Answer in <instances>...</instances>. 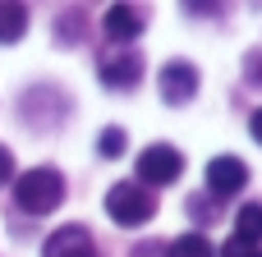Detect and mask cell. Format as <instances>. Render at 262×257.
<instances>
[{
	"label": "cell",
	"instance_id": "6da1fadb",
	"mask_svg": "<svg viewBox=\"0 0 262 257\" xmlns=\"http://www.w3.org/2000/svg\"><path fill=\"white\" fill-rule=\"evenodd\" d=\"M14 202H18V212H28V216H51V212L64 202V175L51 170V166H37V170L18 175Z\"/></svg>",
	"mask_w": 262,
	"mask_h": 257
},
{
	"label": "cell",
	"instance_id": "7a4b0ae2",
	"mask_svg": "<svg viewBox=\"0 0 262 257\" xmlns=\"http://www.w3.org/2000/svg\"><path fill=\"white\" fill-rule=\"evenodd\" d=\"M106 216L115 225H124V230H138V225H147L157 216V198L143 184H115L106 193Z\"/></svg>",
	"mask_w": 262,
	"mask_h": 257
},
{
	"label": "cell",
	"instance_id": "3957f363",
	"mask_svg": "<svg viewBox=\"0 0 262 257\" xmlns=\"http://www.w3.org/2000/svg\"><path fill=\"white\" fill-rule=\"evenodd\" d=\"M180 175H184V156H180V147H170V143H152V147L138 152V184H143V189H166V184H175Z\"/></svg>",
	"mask_w": 262,
	"mask_h": 257
},
{
	"label": "cell",
	"instance_id": "277c9868",
	"mask_svg": "<svg viewBox=\"0 0 262 257\" xmlns=\"http://www.w3.org/2000/svg\"><path fill=\"white\" fill-rule=\"evenodd\" d=\"M157 83H161V101H166V106H189V101L198 97V69H193L189 60L161 64Z\"/></svg>",
	"mask_w": 262,
	"mask_h": 257
},
{
	"label": "cell",
	"instance_id": "5b68a950",
	"mask_svg": "<svg viewBox=\"0 0 262 257\" xmlns=\"http://www.w3.org/2000/svg\"><path fill=\"white\" fill-rule=\"evenodd\" d=\"M97 74H101L106 87L124 92V87H134V83L143 78V55H138V51H106L101 64H97Z\"/></svg>",
	"mask_w": 262,
	"mask_h": 257
},
{
	"label": "cell",
	"instance_id": "8992f818",
	"mask_svg": "<svg viewBox=\"0 0 262 257\" xmlns=\"http://www.w3.org/2000/svg\"><path fill=\"white\" fill-rule=\"evenodd\" d=\"M41 257H97V244L83 225H60L55 235H46Z\"/></svg>",
	"mask_w": 262,
	"mask_h": 257
},
{
	"label": "cell",
	"instance_id": "52a82bcc",
	"mask_svg": "<svg viewBox=\"0 0 262 257\" xmlns=\"http://www.w3.org/2000/svg\"><path fill=\"white\" fill-rule=\"evenodd\" d=\"M244 184H249V166H244L239 156H216V161H207V189H212L216 198L239 193Z\"/></svg>",
	"mask_w": 262,
	"mask_h": 257
},
{
	"label": "cell",
	"instance_id": "ba28073f",
	"mask_svg": "<svg viewBox=\"0 0 262 257\" xmlns=\"http://www.w3.org/2000/svg\"><path fill=\"white\" fill-rule=\"evenodd\" d=\"M101 28H106L111 41H134V37L143 32V9H134V5H111L106 18H101Z\"/></svg>",
	"mask_w": 262,
	"mask_h": 257
},
{
	"label": "cell",
	"instance_id": "9c48e42d",
	"mask_svg": "<svg viewBox=\"0 0 262 257\" xmlns=\"http://www.w3.org/2000/svg\"><path fill=\"white\" fill-rule=\"evenodd\" d=\"M235 239L249 244V248L262 244V202H244V207H239V216H235Z\"/></svg>",
	"mask_w": 262,
	"mask_h": 257
},
{
	"label": "cell",
	"instance_id": "30bf717a",
	"mask_svg": "<svg viewBox=\"0 0 262 257\" xmlns=\"http://www.w3.org/2000/svg\"><path fill=\"white\" fill-rule=\"evenodd\" d=\"M28 32V9L23 5H0V41H18Z\"/></svg>",
	"mask_w": 262,
	"mask_h": 257
},
{
	"label": "cell",
	"instance_id": "8fae6325",
	"mask_svg": "<svg viewBox=\"0 0 262 257\" xmlns=\"http://www.w3.org/2000/svg\"><path fill=\"white\" fill-rule=\"evenodd\" d=\"M166 257H216V253H212L207 235H180V239L166 248Z\"/></svg>",
	"mask_w": 262,
	"mask_h": 257
},
{
	"label": "cell",
	"instance_id": "7c38bea8",
	"mask_svg": "<svg viewBox=\"0 0 262 257\" xmlns=\"http://www.w3.org/2000/svg\"><path fill=\"white\" fill-rule=\"evenodd\" d=\"M97 152H101V156H120V152H124V129H106V133L97 138Z\"/></svg>",
	"mask_w": 262,
	"mask_h": 257
},
{
	"label": "cell",
	"instance_id": "4fadbf2b",
	"mask_svg": "<svg viewBox=\"0 0 262 257\" xmlns=\"http://www.w3.org/2000/svg\"><path fill=\"white\" fill-rule=\"evenodd\" d=\"M258 248H249V244H239V239H230L226 248H221V257H253Z\"/></svg>",
	"mask_w": 262,
	"mask_h": 257
},
{
	"label": "cell",
	"instance_id": "5bb4252c",
	"mask_svg": "<svg viewBox=\"0 0 262 257\" xmlns=\"http://www.w3.org/2000/svg\"><path fill=\"white\" fill-rule=\"evenodd\" d=\"M14 179V156H9V147H0V184H9Z\"/></svg>",
	"mask_w": 262,
	"mask_h": 257
},
{
	"label": "cell",
	"instance_id": "9a60e30c",
	"mask_svg": "<svg viewBox=\"0 0 262 257\" xmlns=\"http://www.w3.org/2000/svg\"><path fill=\"white\" fill-rule=\"evenodd\" d=\"M249 133H253V143L262 147V106L253 110V120H249Z\"/></svg>",
	"mask_w": 262,
	"mask_h": 257
},
{
	"label": "cell",
	"instance_id": "2e32d148",
	"mask_svg": "<svg viewBox=\"0 0 262 257\" xmlns=\"http://www.w3.org/2000/svg\"><path fill=\"white\" fill-rule=\"evenodd\" d=\"M253 257H262V253H253Z\"/></svg>",
	"mask_w": 262,
	"mask_h": 257
}]
</instances>
